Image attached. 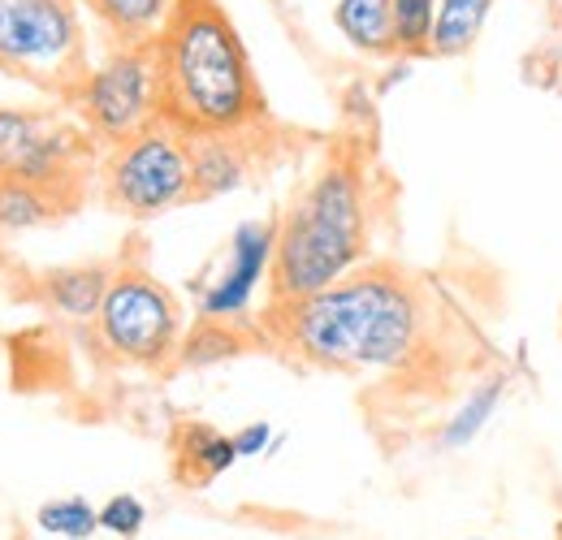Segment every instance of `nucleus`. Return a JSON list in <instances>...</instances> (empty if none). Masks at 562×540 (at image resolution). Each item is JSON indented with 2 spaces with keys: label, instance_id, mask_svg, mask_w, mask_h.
<instances>
[{
  "label": "nucleus",
  "instance_id": "nucleus-16",
  "mask_svg": "<svg viewBox=\"0 0 562 540\" xmlns=\"http://www.w3.org/2000/svg\"><path fill=\"white\" fill-rule=\"evenodd\" d=\"M61 212H70V200H66V195L44 191V187L22 182V178H0V229H4V234L40 229V225L57 221Z\"/></svg>",
  "mask_w": 562,
  "mask_h": 540
},
{
  "label": "nucleus",
  "instance_id": "nucleus-24",
  "mask_svg": "<svg viewBox=\"0 0 562 540\" xmlns=\"http://www.w3.org/2000/svg\"><path fill=\"white\" fill-rule=\"evenodd\" d=\"M476 540H481V537H476Z\"/></svg>",
  "mask_w": 562,
  "mask_h": 540
},
{
  "label": "nucleus",
  "instance_id": "nucleus-15",
  "mask_svg": "<svg viewBox=\"0 0 562 540\" xmlns=\"http://www.w3.org/2000/svg\"><path fill=\"white\" fill-rule=\"evenodd\" d=\"M109 285H113V269H104V265L44 272V299L70 320H95Z\"/></svg>",
  "mask_w": 562,
  "mask_h": 540
},
{
  "label": "nucleus",
  "instance_id": "nucleus-2",
  "mask_svg": "<svg viewBox=\"0 0 562 540\" xmlns=\"http://www.w3.org/2000/svg\"><path fill=\"white\" fill-rule=\"evenodd\" d=\"M151 57L160 122L187 138L251 135L269 122L251 53L221 0H178Z\"/></svg>",
  "mask_w": 562,
  "mask_h": 540
},
{
  "label": "nucleus",
  "instance_id": "nucleus-7",
  "mask_svg": "<svg viewBox=\"0 0 562 540\" xmlns=\"http://www.w3.org/2000/svg\"><path fill=\"white\" fill-rule=\"evenodd\" d=\"M70 104L82 117V131L104 147L151 126L160 117L151 44H113L100 66L82 74V82L70 91Z\"/></svg>",
  "mask_w": 562,
  "mask_h": 540
},
{
  "label": "nucleus",
  "instance_id": "nucleus-11",
  "mask_svg": "<svg viewBox=\"0 0 562 540\" xmlns=\"http://www.w3.org/2000/svg\"><path fill=\"white\" fill-rule=\"evenodd\" d=\"M247 135H216V138H191V156H195V200H221L229 191H238L251 173V156H247Z\"/></svg>",
  "mask_w": 562,
  "mask_h": 540
},
{
  "label": "nucleus",
  "instance_id": "nucleus-18",
  "mask_svg": "<svg viewBox=\"0 0 562 540\" xmlns=\"http://www.w3.org/2000/svg\"><path fill=\"white\" fill-rule=\"evenodd\" d=\"M243 350H247V334L238 329V320H209V316H200L195 329L178 346L173 363L178 368H216V363H225V359H234Z\"/></svg>",
  "mask_w": 562,
  "mask_h": 540
},
{
  "label": "nucleus",
  "instance_id": "nucleus-10",
  "mask_svg": "<svg viewBox=\"0 0 562 540\" xmlns=\"http://www.w3.org/2000/svg\"><path fill=\"white\" fill-rule=\"evenodd\" d=\"M334 26L359 57H403L398 26H394V0H338Z\"/></svg>",
  "mask_w": 562,
  "mask_h": 540
},
{
  "label": "nucleus",
  "instance_id": "nucleus-17",
  "mask_svg": "<svg viewBox=\"0 0 562 540\" xmlns=\"http://www.w3.org/2000/svg\"><path fill=\"white\" fill-rule=\"evenodd\" d=\"M502 398H506V372H493V376H485L481 385H472V394L463 398V406L446 419V428H441V446H446V450H463V446H472V441L490 428V419L497 415Z\"/></svg>",
  "mask_w": 562,
  "mask_h": 540
},
{
  "label": "nucleus",
  "instance_id": "nucleus-13",
  "mask_svg": "<svg viewBox=\"0 0 562 540\" xmlns=\"http://www.w3.org/2000/svg\"><path fill=\"white\" fill-rule=\"evenodd\" d=\"M173 454H178V475L195 488L212 484L216 475H225L238 463L234 437L216 432L212 424H182L178 437H173Z\"/></svg>",
  "mask_w": 562,
  "mask_h": 540
},
{
  "label": "nucleus",
  "instance_id": "nucleus-20",
  "mask_svg": "<svg viewBox=\"0 0 562 540\" xmlns=\"http://www.w3.org/2000/svg\"><path fill=\"white\" fill-rule=\"evenodd\" d=\"M437 0H394V26H398V53L403 57H428Z\"/></svg>",
  "mask_w": 562,
  "mask_h": 540
},
{
  "label": "nucleus",
  "instance_id": "nucleus-5",
  "mask_svg": "<svg viewBox=\"0 0 562 540\" xmlns=\"http://www.w3.org/2000/svg\"><path fill=\"white\" fill-rule=\"evenodd\" d=\"M0 74L53 87L70 100L87 74V40L74 0H0Z\"/></svg>",
  "mask_w": 562,
  "mask_h": 540
},
{
  "label": "nucleus",
  "instance_id": "nucleus-1",
  "mask_svg": "<svg viewBox=\"0 0 562 540\" xmlns=\"http://www.w3.org/2000/svg\"><path fill=\"white\" fill-rule=\"evenodd\" d=\"M265 334L321 372H403L420 359L428 307L398 269H355L321 294L269 303Z\"/></svg>",
  "mask_w": 562,
  "mask_h": 540
},
{
  "label": "nucleus",
  "instance_id": "nucleus-6",
  "mask_svg": "<svg viewBox=\"0 0 562 540\" xmlns=\"http://www.w3.org/2000/svg\"><path fill=\"white\" fill-rule=\"evenodd\" d=\"M95 338L117 363L169 368L182 346V307L151 272L117 269L95 316Z\"/></svg>",
  "mask_w": 562,
  "mask_h": 540
},
{
  "label": "nucleus",
  "instance_id": "nucleus-4",
  "mask_svg": "<svg viewBox=\"0 0 562 540\" xmlns=\"http://www.w3.org/2000/svg\"><path fill=\"white\" fill-rule=\"evenodd\" d=\"M104 203L131 221H156L195 200V156L191 138L169 122H151L139 135L109 147L100 165Z\"/></svg>",
  "mask_w": 562,
  "mask_h": 540
},
{
  "label": "nucleus",
  "instance_id": "nucleus-8",
  "mask_svg": "<svg viewBox=\"0 0 562 540\" xmlns=\"http://www.w3.org/2000/svg\"><path fill=\"white\" fill-rule=\"evenodd\" d=\"M82 126L35 109H0V178H22L44 191L78 200V169L91 160Z\"/></svg>",
  "mask_w": 562,
  "mask_h": 540
},
{
  "label": "nucleus",
  "instance_id": "nucleus-3",
  "mask_svg": "<svg viewBox=\"0 0 562 540\" xmlns=\"http://www.w3.org/2000/svg\"><path fill=\"white\" fill-rule=\"evenodd\" d=\"M368 256V187L359 165L334 156L281 212L269 303H294L329 290Z\"/></svg>",
  "mask_w": 562,
  "mask_h": 540
},
{
  "label": "nucleus",
  "instance_id": "nucleus-22",
  "mask_svg": "<svg viewBox=\"0 0 562 540\" xmlns=\"http://www.w3.org/2000/svg\"><path fill=\"white\" fill-rule=\"evenodd\" d=\"M234 446H238V459H260V454H269V450L278 446V437H273V424L256 419V424L238 428V432H234Z\"/></svg>",
  "mask_w": 562,
  "mask_h": 540
},
{
  "label": "nucleus",
  "instance_id": "nucleus-19",
  "mask_svg": "<svg viewBox=\"0 0 562 540\" xmlns=\"http://www.w3.org/2000/svg\"><path fill=\"white\" fill-rule=\"evenodd\" d=\"M40 528L53 532V537L87 540L100 532V510L91 502H82V497H57V502L40 506Z\"/></svg>",
  "mask_w": 562,
  "mask_h": 540
},
{
  "label": "nucleus",
  "instance_id": "nucleus-9",
  "mask_svg": "<svg viewBox=\"0 0 562 540\" xmlns=\"http://www.w3.org/2000/svg\"><path fill=\"white\" fill-rule=\"evenodd\" d=\"M273 247H278V221H243L229 234L225 260L212 272L200 294V316L209 320H247L260 281L273 272Z\"/></svg>",
  "mask_w": 562,
  "mask_h": 540
},
{
  "label": "nucleus",
  "instance_id": "nucleus-12",
  "mask_svg": "<svg viewBox=\"0 0 562 540\" xmlns=\"http://www.w3.org/2000/svg\"><path fill=\"white\" fill-rule=\"evenodd\" d=\"M493 4L497 0H437L432 35H428V57H437V61L468 57L481 44L485 26H490Z\"/></svg>",
  "mask_w": 562,
  "mask_h": 540
},
{
  "label": "nucleus",
  "instance_id": "nucleus-14",
  "mask_svg": "<svg viewBox=\"0 0 562 540\" xmlns=\"http://www.w3.org/2000/svg\"><path fill=\"white\" fill-rule=\"evenodd\" d=\"M178 0H82V9L113 35V44H151Z\"/></svg>",
  "mask_w": 562,
  "mask_h": 540
},
{
  "label": "nucleus",
  "instance_id": "nucleus-21",
  "mask_svg": "<svg viewBox=\"0 0 562 540\" xmlns=\"http://www.w3.org/2000/svg\"><path fill=\"white\" fill-rule=\"evenodd\" d=\"M143 524H147V506H143L135 493H117V497H109V502L100 506V528L113 532V537H122V540L139 537Z\"/></svg>",
  "mask_w": 562,
  "mask_h": 540
},
{
  "label": "nucleus",
  "instance_id": "nucleus-23",
  "mask_svg": "<svg viewBox=\"0 0 562 540\" xmlns=\"http://www.w3.org/2000/svg\"><path fill=\"white\" fill-rule=\"evenodd\" d=\"M412 66H416V57H398V61L390 66V74L376 82V95H385V91H394L398 82H407V78H412Z\"/></svg>",
  "mask_w": 562,
  "mask_h": 540
}]
</instances>
